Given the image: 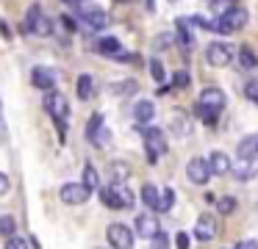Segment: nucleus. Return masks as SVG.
Masks as SVG:
<instances>
[{
  "label": "nucleus",
  "mask_w": 258,
  "mask_h": 249,
  "mask_svg": "<svg viewBox=\"0 0 258 249\" xmlns=\"http://www.w3.org/2000/svg\"><path fill=\"white\" fill-rule=\"evenodd\" d=\"M100 199H103V205L111 208V210H128V208H134V202H136L128 186H106V188H100Z\"/></svg>",
  "instance_id": "1"
},
{
  "label": "nucleus",
  "mask_w": 258,
  "mask_h": 249,
  "mask_svg": "<svg viewBox=\"0 0 258 249\" xmlns=\"http://www.w3.org/2000/svg\"><path fill=\"white\" fill-rule=\"evenodd\" d=\"M219 22V33H233V31H241V28L250 22V11L244 6H230L222 17H217Z\"/></svg>",
  "instance_id": "2"
},
{
  "label": "nucleus",
  "mask_w": 258,
  "mask_h": 249,
  "mask_svg": "<svg viewBox=\"0 0 258 249\" xmlns=\"http://www.w3.org/2000/svg\"><path fill=\"white\" fill-rule=\"evenodd\" d=\"M142 138H145V149H147V160H150V163H156L161 155H167V136H164V130H158V127H145V130H142Z\"/></svg>",
  "instance_id": "3"
},
{
  "label": "nucleus",
  "mask_w": 258,
  "mask_h": 249,
  "mask_svg": "<svg viewBox=\"0 0 258 249\" xmlns=\"http://www.w3.org/2000/svg\"><path fill=\"white\" fill-rule=\"evenodd\" d=\"M45 111L50 114V119L56 125H67V116H70V103L61 92H50L45 94Z\"/></svg>",
  "instance_id": "4"
},
{
  "label": "nucleus",
  "mask_w": 258,
  "mask_h": 249,
  "mask_svg": "<svg viewBox=\"0 0 258 249\" xmlns=\"http://www.w3.org/2000/svg\"><path fill=\"white\" fill-rule=\"evenodd\" d=\"M106 241L111 249H131L134 246V230H131L128 224L114 221V224L106 227Z\"/></svg>",
  "instance_id": "5"
},
{
  "label": "nucleus",
  "mask_w": 258,
  "mask_h": 249,
  "mask_svg": "<svg viewBox=\"0 0 258 249\" xmlns=\"http://www.w3.org/2000/svg\"><path fill=\"white\" fill-rule=\"evenodd\" d=\"M206 61L211 66H217V69H222V66H228L233 61V47L225 42H211L206 47Z\"/></svg>",
  "instance_id": "6"
},
{
  "label": "nucleus",
  "mask_w": 258,
  "mask_h": 249,
  "mask_svg": "<svg viewBox=\"0 0 258 249\" xmlns=\"http://www.w3.org/2000/svg\"><path fill=\"white\" fill-rule=\"evenodd\" d=\"M89 188L84 186V183H64L61 191H58V197H61L64 205H84L86 199H89Z\"/></svg>",
  "instance_id": "7"
},
{
  "label": "nucleus",
  "mask_w": 258,
  "mask_h": 249,
  "mask_svg": "<svg viewBox=\"0 0 258 249\" xmlns=\"http://www.w3.org/2000/svg\"><path fill=\"white\" fill-rule=\"evenodd\" d=\"M225 103H228V97H225V92L219 86H206L200 92V100H197V105H203L208 111H217V114L225 108Z\"/></svg>",
  "instance_id": "8"
},
{
  "label": "nucleus",
  "mask_w": 258,
  "mask_h": 249,
  "mask_svg": "<svg viewBox=\"0 0 258 249\" xmlns=\"http://www.w3.org/2000/svg\"><path fill=\"white\" fill-rule=\"evenodd\" d=\"M186 177H189V183H195V186H206L208 177H211L208 160L206 158H191L189 163H186Z\"/></svg>",
  "instance_id": "9"
},
{
  "label": "nucleus",
  "mask_w": 258,
  "mask_h": 249,
  "mask_svg": "<svg viewBox=\"0 0 258 249\" xmlns=\"http://www.w3.org/2000/svg\"><path fill=\"white\" fill-rule=\"evenodd\" d=\"M217 230H219L217 219H214L211 213H203L195 224V238L197 241H214V238H217Z\"/></svg>",
  "instance_id": "10"
},
{
  "label": "nucleus",
  "mask_w": 258,
  "mask_h": 249,
  "mask_svg": "<svg viewBox=\"0 0 258 249\" xmlns=\"http://www.w3.org/2000/svg\"><path fill=\"white\" fill-rule=\"evenodd\" d=\"M136 232H139L142 238H156L158 232H161V224H158L156 213H139L136 216Z\"/></svg>",
  "instance_id": "11"
},
{
  "label": "nucleus",
  "mask_w": 258,
  "mask_h": 249,
  "mask_svg": "<svg viewBox=\"0 0 258 249\" xmlns=\"http://www.w3.org/2000/svg\"><path fill=\"white\" fill-rule=\"evenodd\" d=\"M230 172H233L236 180H250V177H255L258 175V155L255 158H236Z\"/></svg>",
  "instance_id": "12"
},
{
  "label": "nucleus",
  "mask_w": 258,
  "mask_h": 249,
  "mask_svg": "<svg viewBox=\"0 0 258 249\" xmlns=\"http://www.w3.org/2000/svg\"><path fill=\"white\" fill-rule=\"evenodd\" d=\"M31 80H34L36 89H42V92H56V75H53L47 66H34V72H31Z\"/></svg>",
  "instance_id": "13"
},
{
  "label": "nucleus",
  "mask_w": 258,
  "mask_h": 249,
  "mask_svg": "<svg viewBox=\"0 0 258 249\" xmlns=\"http://www.w3.org/2000/svg\"><path fill=\"white\" fill-rule=\"evenodd\" d=\"M208 169H211V175H230V169H233V160H230V155L225 152H211L208 155Z\"/></svg>",
  "instance_id": "14"
},
{
  "label": "nucleus",
  "mask_w": 258,
  "mask_h": 249,
  "mask_svg": "<svg viewBox=\"0 0 258 249\" xmlns=\"http://www.w3.org/2000/svg\"><path fill=\"white\" fill-rule=\"evenodd\" d=\"M84 22L92 31H103L108 25V14L103 9H97V6H92V9H84Z\"/></svg>",
  "instance_id": "15"
},
{
  "label": "nucleus",
  "mask_w": 258,
  "mask_h": 249,
  "mask_svg": "<svg viewBox=\"0 0 258 249\" xmlns=\"http://www.w3.org/2000/svg\"><path fill=\"white\" fill-rule=\"evenodd\" d=\"M108 175H111V186H125V180L131 177V166L125 160H111Z\"/></svg>",
  "instance_id": "16"
},
{
  "label": "nucleus",
  "mask_w": 258,
  "mask_h": 249,
  "mask_svg": "<svg viewBox=\"0 0 258 249\" xmlns=\"http://www.w3.org/2000/svg\"><path fill=\"white\" fill-rule=\"evenodd\" d=\"M153 116H156V105H153L150 100H139V103L134 105V119L139 122V125H147Z\"/></svg>",
  "instance_id": "17"
},
{
  "label": "nucleus",
  "mask_w": 258,
  "mask_h": 249,
  "mask_svg": "<svg viewBox=\"0 0 258 249\" xmlns=\"http://www.w3.org/2000/svg\"><path fill=\"white\" fill-rule=\"evenodd\" d=\"M139 92V83L134 80V77H125V80H117L111 86V94L114 97H134V94Z\"/></svg>",
  "instance_id": "18"
},
{
  "label": "nucleus",
  "mask_w": 258,
  "mask_h": 249,
  "mask_svg": "<svg viewBox=\"0 0 258 249\" xmlns=\"http://www.w3.org/2000/svg\"><path fill=\"white\" fill-rule=\"evenodd\" d=\"M95 50L100 55H119L122 53V44H119V39H114V36H103L100 42L95 44Z\"/></svg>",
  "instance_id": "19"
},
{
  "label": "nucleus",
  "mask_w": 258,
  "mask_h": 249,
  "mask_svg": "<svg viewBox=\"0 0 258 249\" xmlns=\"http://www.w3.org/2000/svg\"><path fill=\"white\" fill-rule=\"evenodd\" d=\"M236 155H239V158H255V155H258V133H252V136L241 138V144H239V149H236Z\"/></svg>",
  "instance_id": "20"
},
{
  "label": "nucleus",
  "mask_w": 258,
  "mask_h": 249,
  "mask_svg": "<svg viewBox=\"0 0 258 249\" xmlns=\"http://www.w3.org/2000/svg\"><path fill=\"white\" fill-rule=\"evenodd\" d=\"M39 20H42V6H39V3H34L28 11H25L23 31H25V33H34V31H36V25H39Z\"/></svg>",
  "instance_id": "21"
},
{
  "label": "nucleus",
  "mask_w": 258,
  "mask_h": 249,
  "mask_svg": "<svg viewBox=\"0 0 258 249\" xmlns=\"http://www.w3.org/2000/svg\"><path fill=\"white\" fill-rule=\"evenodd\" d=\"M239 69H244V72H252L258 66V58H255V53H252L250 47H247V44H241L239 47Z\"/></svg>",
  "instance_id": "22"
},
{
  "label": "nucleus",
  "mask_w": 258,
  "mask_h": 249,
  "mask_svg": "<svg viewBox=\"0 0 258 249\" xmlns=\"http://www.w3.org/2000/svg\"><path fill=\"white\" fill-rule=\"evenodd\" d=\"M158 199H161V191H158L153 183H145V186H142V202L150 210H158Z\"/></svg>",
  "instance_id": "23"
},
{
  "label": "nucleus",
  "mask_w": 258,
  "mask_h": 249,
  "mask_svg": "<svg viewBox=\"0 0 258 249\" xmlns=\"http://www.w3.org/2000/svg\"><path fill=\"white\" fill-rule=\"evenodd\" d=\"M75 89H78V97L81 100H89L92 94H95V77H92V75H78Z\"/></svg>",
  "instance_id": "24"
},
{
  "label": "nucleus",
  "mask_w": 258,
  "mask_h": 249,
  "mask_svg": "<svg viewBox=\"0 0 258 249\" xmlns=\"http://www.w3.org/2000/svg\"><path fill=\"white\" fill-rule=\"evenodd\" d=\"M103 127H106V125H103V114H92V119L86 122V138H89V141L95 144Z\"/></svg>",
  "instance_id": "25"
},
{
  "label": "nucleus",
  "mask_w": 258,
  "mask_h": 249,
  "mask_svg": "<svg viewBox=\"0 0 258 249\" xmlns=\"http://www.w3.org/2000/svg\"><path fill=\"white\" fill-rule=\"evenodd\" d=\"M178 39H180V44H183L186 50H191L195 36H191V31H189V20H186V17H180V20H178Z\"/></svg>",
  "instance_id": "26"
},
{
  "label": "nucleus",
  "mask_w": 258,
  "mask_h": 249,
  "mask_svg": "<svg viewBox=\"0 0 258 249\" xmlns=\"http://www.w3.org/2000/svg\"><path fill=\"white\" fill-rule=\"evenodd\" d=\"M172 205H175V188H164L161 191V199H158V210L156 213H169L172 210Z\"/></svg>",
  "instance_id": "27"
},
{
  "label": "nucleus",
  "mask_w": 258,
  "mask_h": 249,
  "mask_svg": "<svg viewBox=\"0 0 258 249\" xmlns=\"http://www.w3.org/2000/svg\"><path fill=\"white\" fill-rule=\"evenodd\" d=\"M172 130L178 133L180 138L189 136V133H191V122H189V116H186V114H175V119H172Z\"/></svg>",
  "instance_id": "28"
},
{
  "label": "nucleus",
  "mask_w": 258,
  "mask_h": 249,
  "mask_svg": "<svg viewBox=\"0 0 258 249\" xmlns=\"http://www.w3.org/2000/svg\"><path fill=\"white\" fill-rule=\"evenodd\" d=\"M14 232H17V221H14V216H0V235L3 238H12Z\"/></svg>",
  "instance_id": "29"
},
{
  "label": "nucleus",
  "mask_w": 258,
  "mask_h": 249,
  "mask_svg": "<svg viewBox=\"0 0 258 249\" xmlns=\"http://www.w3.org/2000/svg\"><path fill=\"white\" fill-rule=\"evenodd\" d=\"M84 186L89 188V191H95V188L100 186V180H97V169H95L92 163L84 166Z\"/></svg>",
  "instance_id": "30"
},
{
  "label": "nucleus",
  "mask_w": 258,
  "mask_h": 249,
  "mask_svg": "<svg viewBox=\"0 0 258 249\" xmlns=\"http://www.w3.org/2000/svg\"><path fill=\"white\" fill-rule=\"evenodd\" d=\"M217 210H219L222 216H230V213L236 210V199H233V197H219V199H217Z\"/></svg>",
  "instance_id": "31"
},
{
  "label": "nucleus",
  "mask_w": 258,
  "mask_h": 249,
  "mask_svg": "<svg viewBox=\"0 0 258 249\" xmlns=\"http://www.w3.org/2000/svg\"><path fill=\"white\" fill-rule=\"evenodd\" d=\"M195 114L200 116L206 125H217V119H219V114L217 111H208V108H203V105H195Z\"/></svg>",
  "instance_id": "32"
},
{
  "label": "nucleus",
  "mask_w": 258,
  "mask_h": 249,
  "mask_svg": "<svg viewBox=\"0 0 258 249\" xmlns=\"http://www.w3.org/2000/svg\"><path fill=\"white\" fill-rule=\"evenodd\" d=\"M150 75H153V80H156V83H161V86H164V77H167V72H164V64H161L158 58L150 61Z\"/></svg>",
  "instance_id": "33"
},
{
  "label": "nucleus",
  "mask_w": 258,
  "mask_h": 249,
  "mask_svg": "<svg viewBox=\"0 0 258 249\" xmlns=\"http://www.w3.org/2000/svg\"><path fill=\"white\" fill-rule=\"evenodd\" d=\"M172 86L175 89H186V86H189V72H186V69L175 72V75H172Z\"/></svg>",
  "instance_id": "34"
},
{
  "label": "nucleus",
  "mask_w": 258,
  "mask_h": 249,
  "mask_svg": "<svg viewBox=\"0 0 258 249\" xmlns=\"http://www.w3.org/2000/svg\"><path fill=\"white\" fill-rule=\"evenodd\" d=\"M244 97L250 100V103L258 105V77H255V80H250V83L244 86Z\"/></svg>",
  "instance_id": "35"
},
{
  "label": "nucleus",
  "mask_w": 258,
  "mask_h": 249,
  "mask_svg": "<svg viewBox=\"0 0 258 249\" xmlns=\"http://www.w3.org/2000/svg\"><path fill=\"white\" fill-rule=\"evenodd\" d=\"M34 33H39V36H50V33H53V22L47 20L45 14H42V20H39V25H36Z\"/></svg>",
  "instance_id": "36"
},
{
  "label": "nucleus",
  "mask_w": 258,
  "mask_h": 249,
  "mask_svg": "<svg viewBox=\"0 0 258 249\" xmlns=\"http://www.w3.org/2000/svg\"><path fill=\"white\" fill-rule=\"evenodd\" d=\"M3 249H28V241L20 235H12V238H6V246Z\"/></svg>",
  "instance_id": "37"
},
{
  "label": "nucleus",
  "mask_w": 258,
  "mask_h": 249,
  "mask_svg": "<svg viewBox=\"0 0 258 249\" xmlns=\"http://www.w3.org/2000/svg\"><path fill=\"white\" fill-rule=\"evenodd\" d=\"M172 44V33H158L156 39H153V47L156 50H164V47H169Z\"/></svg>",
  "instance_id": "38"
},
{
  "label": "nucleus",
  "mask_w": 258,
  "mask_h": 249,
  "mask_svg": "<svg viewBox=\"0 0 258 249\" xmlns=\"http://www.w3.org/2000/svg\"><path fill=\"white\" fill-rule=\"evenodd\" d=\"M175 246H178V249H189L191 246L189 232H178V235H175Z\"/></svg>",
  "instance_id": "39"
},
{
  "label": "nucleus",
  "mask_w": 258,
  "mask_h": 249,
  "mask_svg": "<svg viewBox=\"0 0 258 249\" xmlns=\"http://www.w3.org/2000/svg\"><path fill=\"white\" fill-rule=\"evenodd\" d=\"M153 249H169V238L164 235V232H158V235L153 238Z\"/></svg>",
  "instance_id": "40"
},
{
  "label": "nucleus",
  "mask_w": 258,
  "mask_h": 249,
  "mask_svg": "<svg viewBox=\"0 0 258 249\" xmlns=\"http://www.w3.org/2000/svg\"><path fill=\"white\" fill-rule=\"evenodd\" d=\"M9 188H12V180H9L6 172H0V197H3V194H9Z\"/></svg>",
  "instance_id": "41"
},
{
  "label": "nucleus",
  "mask_w": 258,
  "mask_h": 249,
  "mask_svg": "<svg viewBox=\"0 0 258 249\" xmlns=\"http://www.w3.org/2000/svg\"><path fill=\"white\" fill-rule=\"evenodd\" d=\"M233 249H258V241L255 238H244V241H239Z\"/></svg>",
  "instance_id": "42"
},
{
  "label": "nucleus",
  "mask_w": 258,
  "mask_h": 249,
  "mask_svg": "<svg viewBox=\"0 0 258 249\" xmlns=\"http://www.w3.org/2000/svg\"><path fill=\"white\" fill-rule=\"evenodd\" d=\"M0 136H3V138L9 136V130H6V119H3V105H0Z\"/></svg>",
  "instance_id": "43"
},
{
  "label": "nucleus",
  "mask_w": 258,
  "mask_h": 249,
  "mask_svg": "<svg viewBox=\"0 0 258 249\" xmlns=\"http://www.w3.org/2000/svg\"><path fill=\"white\" fill-rule=\"evenodd\" d=\"M61 22H64V28H67V31H75V20H73V17L64 14V17H61Z\"/></svg>",
  "instance_id": "44"
},
{
  "label": "nucleus",
  "mask_w": 258,
  "mask_h": 249,
  "mask_svg": "<svg viewBox=\"0 0 258 249\" xmlns=\"http://www.w3.org/2000/svg\"><path fill=\"white\" fill-rule=\"evenodd\" d=\"M147 3V11H156V0H145Z\"/></svg>",
  "instance_id": "45"
},
{
  "label": "nucleus",
  "mask_w": 258,
  "mask_h": 249,
  "mask_svg": "<svg viewBox=\"0 0 258 249\" xmlns=\"http://www.w3.org/2000/svg\"><path fill=\"white\" fill-rule=\"evenodd\" d=\"M117 3H134V0H117Z\"/></svg>",
  "instance_id": "46"
},
{
  "label": "nucleus",
  "mask_w": 258,
  "mask_h": 249,
  "mask_svg": "<svg viewBox=\"0 0 258 249\" xmlns=\"http://www.w3.org/2000/svg\"><path fill=\"white\" fill-rule=\"evenodd\" d=\"M67 3H81V0H67Z\"/></svg>",
  "instance_id": "47"
},
{
  "label": "nucleus",
  "mask_w": 258,
  "mask_h": 249,
  "mask_svg": "<svg viewBox=\"0 0 258 249\" xmlns=\"http://www.w3.org/2000/svg\"><path fill=\"white\" fill-rule=\"evenodd\" d=\"M206 3H219V0H206Z\"/></svg>",
  "instance_id": "48"
}]
</instances>
